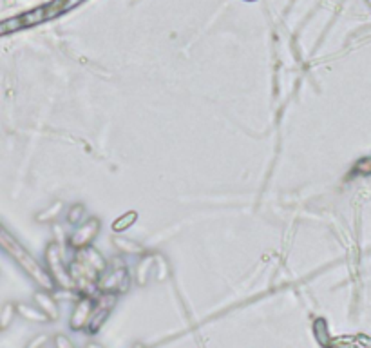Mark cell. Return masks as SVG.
I'll return each instance as SVG.
<instances>
[{"label":"cell","instance_id":"cell-1","mask_svg":"<svg viewBox=\"0 0 371 348\" xmlns=\"http://www.w3.org/2000/svg\"><path fill=\"white\" fill-rule=\"evenodd\" d=\"M2 243H4L6 248H8V251H10L11 254H13V256L17 258V260H19L20 265H22L24 269H26V271H28L29 274H31L33 278H35V280L38 281V283L46 285V287H51V281L47 280L46 272H42L40 267H38L37 263H35V260H33V258L29 256L28 252H26L22 247H20L19 243L15 242V239H11L6 232L2 234Z\"/></svg>","mask_w":371,"mask_h":348}]
</instances>
